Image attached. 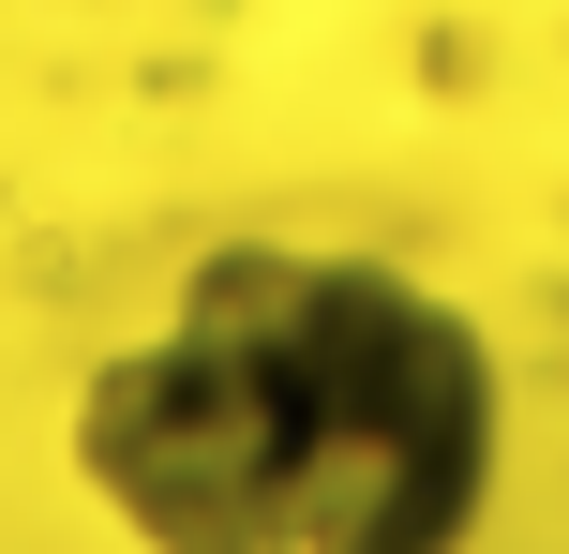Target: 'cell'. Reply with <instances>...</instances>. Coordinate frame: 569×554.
Listing matches in <instances>:
<instances>
[{"mask_svg": "<svg viewBox=\"0 0 569 554\" xmlns=\"http://www.w3.org/2000/svg\"><path fill=\"white\" fill-rule=\"evenodd\" d=\"M495 450V345L435 285L300 240H210L76 390V480L136 554H465Z\"/></svg>", "mask_w": 569, "mask_h": 554, "instance_id": "cell-1", "label": "cell"}]
</instances>
